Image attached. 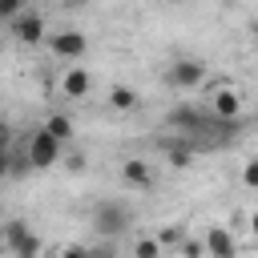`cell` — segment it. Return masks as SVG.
<instances>
[{
    "label": "cell",
    "mask_w": 258,
    "mask_h": 258,
    "mask_svg": "<svg viewBox=\"0 0 258 258\" xmlns=\"http://www.w3.org/2000/svg\"><path fill=\"white\" fill-rule=\"evenodd\" d=\"M133 226V210L125 206V202H101L97 210H93V230L109 242V238H121L125 230Z\"/></svg>",
    "instance_id": "obj_1"
},
{
    "label": "cell",
    "mask_w": 258,
    "mask_h": 258,
    "mask_svg": "<svg viewBox=\"0 0 258 258\" xmlns=\"http://www.w3.org/2000/svg\"><path fill=\"white\" fill-rule=\"evenodd\" d=\"M60 149H64L60 141H52L44 129H36V133L28 137V165H32V169H52V165L60 161Z\"/></svg>",
    "instance_id": "obj_2"
},
{
    "label": "cell",
    "mask_w": 258,
    "mask_h": 258,
    "mask_svg": "<svg viewBox=\"0 0 258 258\" xmlns=\"http://www.w3.org/2000/svg\"><path fill=\"white\" fill-rule=\"evenodd\" d=\"M8 32H12L16 44H36V40L44 36V16L32 12V8H24V12H16V16L8 20Z\"/></svg>",
    "instance_id": "obj_3"
},
{
    "label": "cell",
    "mask_w": 258,
    "mask_h": 258,
    "mask_svg": "<svg viewBox=\"0 0 258 258\" xmlns=\"http://www.w3.org/2000/svg\"><path fill=\"white\" fill-rule=\"evenodd\" d=\"M48 48H52V56H60V60H81L85 48H89V40H85V32L64 28V32H52V36H48Z\"/></svg>",
    "instance_id": "obj_4"
},
{
    "label": "cell",
    "mask_w": 258,
    "mask_h": 258,
    "mask_svg": "<svg viewBox=\"0 0 258 258\" xmlns=\"http://www.w3.org/2000/svg\"><path fill=\"white\" fill-rule=\"evenodd\" d=\"M165 77H169V85H173V89L189 93V89H198V85L206 81V64H202V60H189V56H185V60H173Z\"/></svg>",
    "instance_id": "obj_5"
},
{
    "label": "cell",
    "mask_w": 258,
    "mask_h": 258,
    "mask_svg": "<svg viewBox=\"0 0 258 258\" xmlns=\"http://www.w3.org/2000/svg\"><path fill=\"white\" fill-rule=\"evenodd\" d=\"M202 246H206V258H238V238L226 226H210Z\"/></svg>",
    "instance_id": "obj_6"
},
{
    "label": "cell",
    "mask_w": 258,
    "mask_h": 258,
    "mask_svg": "<svg viewBox=\"0 0 258 258\" xmlns=\"http://www.w3.org/2000/svg\"><path fill=\"white\" fill-rule=\"evenodd\" d=\"M89 89H93V77L85 73V69H64V77H60V97H69V101H81V97H89Z\"/></svg>",
    "instance_id": "obj_7"
},
{
    "label": "cell",
    "mask_w": 258,
    "mask_h": 258,
    "mask_svg": "<svg viewBox=\"0 0 258 258\" xmlns=\"http://www.w3.org/2000/svg\"><path fill=\"white\" fill-rule=\"evenodd\" d=\"M214 117L218 121H238L242 117V97L234 89H218L214 93Z\"/></svg>",
    "instance_id": "obj_8"
},
{
    "label": "cell",
    "mask_w": 258,
    "mask_h": 258,
    "mask_svg": "<svg viewBox=\"0 0 258 258\" xmlns=\"http://www.w3.org/2000/svg\"><path fill=\"white\" fill-rule=\"evenodd\" d=\"M121 177H125V185H137V189H149V185H153V169H149V161H141V157H129V161L121 165Z\"/></svg>",
    "instance_id": "obj_9"
},
{
    "label": "cell",
    "mask_w": 258,
    "mask_h": 258,
    "mask_svg": "<svg viewBox=\"0 0 258 258\" xmlns=\"http://www.w3.org/2000/svg\"><path fill=\"white\" fill-rule=\"evenodd\" d=\"M8 254H12V258H40V238H36L32 230H24V234L8 246Z\"/></svg>",
    "instance_id": "obj_10"
},
{
    "label": "cell",
    "mask_w": 258,
    "mask_h": 258,
    "mask_svg": "<svg viewBox=\"0 0 258 258\" xmlns=\"http://www.w3.org/2000/svg\"><path fill=\"white\" fill-rule=\"evenodd\" d=\"M40 129H44V133H48L52 141H60V145H64V141L73 137V121H69L64 113H52V117H48V121H44Z\"/></svg>",
    "instance_id": "obj_11"
},
{
    "label": "cell",
    "mask_w": 258,
    "mask_h": 258,
    "mask_svg": "<svg viewBox=\"0 0 258 258\" xmlns=\"http://www.w3.org/2000/svg\"><path fill=\"white\" fill-rule=\"evenodd\" d=\"M165 157H169L173 169H185V165L194 161V145H189V141H169V145H165Z\"/></svg>",
    "instance_id": "obj_12"
},
{
    "label": "cell",
    "mask_w": 258,
    "mask_h": 258,
    "mask_svg": "<svg viewBox=\"0 0 258 258\" xmlns=\"http://www.w3.org/2000/svg\"><path fill=\"white\" fill-rule=\"evenodd\" d=\"M109 105H113L117 113H129V109L137 105V93H133L129 85H113V89H109Z\"/></svg>",
    "instance_id": "obj_13"
},
{
    "label": "cell",
    "mask_w": 258,
    "mask_h": 258,
    "mask_svg": "<svg viewBox=\"0 0 258 258\" xmlns=\"http://www.w3.org/2000/svg\"><path fill=\"white\" fill-rule=\"evenodd\" d=\"M161 254H165V250H161L153 238H137V242H133V258H161Z\"/></svg>",
    "instance_id": "obj_14"
},
{
    "label": "cell",
    "mask_w": 258,
    "mask_h": 258,
    "mask_svg": "<svg viewBox=\"0 0 258 258\" xmlns=\"http://www.w3.org/2000/svg\"><path fill=\"white\" fill-rule=\"evenodd\" d=\"M181 238H185V234H181V230H177V226H169V230H161V234H157V238H153V242H157V246H161V250H165V246H177V242H181Z\"/></svg>",
    "instance_id": "obj_15"
},
{
    "label": "cell",
    "mask_w": 258,
    "mask_h": 258,
    "mask_svg": "<svg viewBox=\"0 0 258 258\" xmlns=\"http://www.w3.org/2000/svg\"><path fill=\"white\" fill-rule=\"evenodd\" d=\"M177 246H181V254H185V258H206V246H202L198 238H181Z\"/></svg>",
    "instance_id": "obj_16"
},
{
    "label": "cell",
    "mask_w": 258,
    "mask_h": 258,
    "mask_svg": "<svg viewBox=\"0 0 258 258\" xmlns=\"http://www.w3.org/2000/svg\"><path fill=\"white\" fill-rule=\"evenodd\" d=\"M28 0H0V20H12L16 12H24Z\"/></svg>",
    "instance_id": "obj_17"
},
{
    "label": "cell",
    "mask_w": 258,
    "mask_h": 258,
    "mask_svg": "<svg viewBox=\"0 0 258 258\" xmlns=\"http://www.w3.org/2000/svg\"><path fill=\"white\" fill-rule=\"evenodd\" d=\"M242 181H246L250 189L258 185V161H246V169H242Z\"/></svg>",
    "instance_id": "obj_18"
},
{
    "label": "cell",
    "mask_w": 258,
    "mask_h": 258,
    "mask_svg": "<svg viewBox=\"0 0 258 258\" xmlns=\"http://www.w3.org/2000/svg\"><path fill=\"white\" fill-rule=\"evenodd\" d=\"M85 258H113V246H85Z\"/></svg>",
    "instance_id": "obj_19"
},
{
    "label": "cell",
    "mask_w": 258,
    "mask_h": 258,
    "mask_svg": "<svg viewBox=\"0 0 258 258\" xmlns=\"http://www.w3.org/2000/svg\"><path fill=\"white\" fill-rule=\"evenodd\" d=\"M60 258H85V246H64Z\"/></svg>",
    "instance_id": "obj_20"
},
{
    "label": "cell",
    "mask_w": 258,
    "mask_h": 258,
    "mask_svg": "<svg viewBox=\"0 0 258 258\" xmlns=\"http://www.w3.org/2000/svg\"><path fill=\"white\" fill-rule=\"evenodd\" d=\"M8 169H12V157H8V149H4V145H0V177H4V173H8Z\"/></svg>",
    "instance_id": "obj_21"
},
{
    "label": "cell",
    "mask_w": 258,
    "mask_h": 258,
    "mask_svg": "<svg viewBox=\"0 0 258 258\" xmlns=\"http://www.w3.org/2000/svg\"><path fill=\"white\" fill-rule=\"evenodd\" d=\"M0 145H8V121L0 117Z\"/></svg>",
    "instance_id": "obj_22"
},
{
    "label": "cell",
    "mask_w": 258,
    "mask_h": 258,
    "mask_svg": "<svg viewBox=\"0 0 258 258\" xmlns=\"http://www.w3.org/2000/svg\"><path fill=\"white\" fill-rule=\"evenodd\" d=\"M60 4H64V8H85L89 0H60Z\"/></svg>",
    "instance_id": "obj_23"
},
{
    "label": "cell",
    "mask_w": 258,
    "mask_h": 258,
    "mask_svg": "<svg viewBox=\"0 0 258 258\" xmlns=\"http://www.w3.org/2000/svg\"><path fill=\"white\" fill-rule=\"evenodd\" d=\"M4 254H8V250H4V242H0V258H4Z\"/></svg>",
    "instance_id": "obj_24"
},
{
    "label": "cell",
    "mask_w": 258,
    "mask_h": 258,
    "mask_svg": "<svg viewBox=\"0 0 258 258\" xmlns=\"http://www.w3.org/2000/svg\"><path fill=\"white\" fill-rule=\"evenodd\" d=\"M0 214H4V206H0Z\"/></svg>",
    "instance_id": "obj_25"
}]
</instances>
